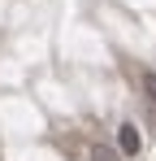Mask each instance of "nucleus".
I'll use <instances>...</instances> for the list:
<instances>
[{
	"label": "nucleus",
	"instance_id": "obj_2",
	"mask_svg": "<svg viewBox=\"0 0 156 161\" xmlns=\"http://www.w3.org/2000/svg\"><path fill=\"white\" fill-rule=\"evenodd\" d=\"M139 87H143V100H148L152 113H156V74H152V70H143V74H139Z\"/></svg>",
	"mask_w": 156,
	"mask_h": 161
},
{
	"label": "nucleus",
	"instance_id": "obj_3",
	"mask_svg": "<svg viewBox=\"0 0 156 161\" xmlns=\"http://www.w3.org/2000/svg\"><path fill=\"white\" fill-rule=\"evenodd\" d=\"M91 161H126L113 144H91Z\"/></svg>",
	"mask_w": 156,
	"mask_h": 161
},
{
	"label": "nucleus",
	"instance_id": "obj_1",
	"mask_svg": "<svg viewBox=\"0 0 156 161\" xmlns=\"http://www.w3.org/2000/svg\"><path fill=\"white\" fill-rule=\"evenodd\" d=\"M139 148H143L139 126H134V122H122V126H117V153H122V157H139Z\"/></svg>",
	"mask_w": 156,
	"mask_h": 161
}]
</instances>
